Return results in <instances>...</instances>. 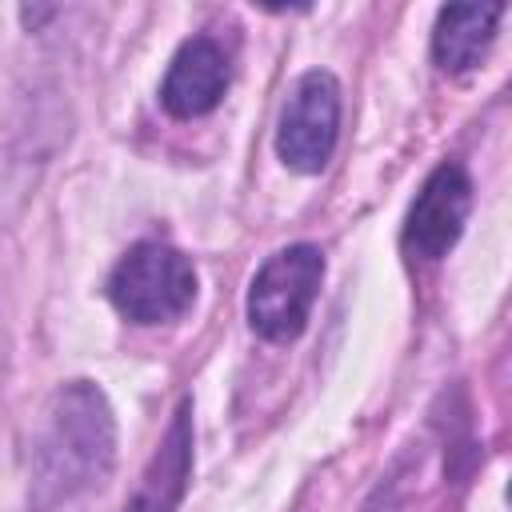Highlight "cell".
Returning a JSON list of instances; mask_svg holds the SVG:
<instances>
[{
    "label": "cell",
    "instance_id": "obj_1",
    "mask_svg": "<svg viewBox=\"0 0 512 512\" xmlns=\"http://www.w3.org/2000/svg\"><path fill=\"white\" fill-rule=\"evenodd\" d=\"M116 464V420L92 380H68L44 408L32 444V508L52 512L108 480Z\"/></svg>",
    "mask_w": 512,
    "mask_h": 512
},
{
    "label": "cell",
    "instance_id": "obj_2",
    "mask_svg": "<svg viewBox=\"0 0 512 512\" xmlns=\"http://www.w3.org/2000/svg\"><path fill=\"white\" fill-rule=\"evenodd\" d=\"M108 300L132 324H168L192 308L196 268L180 248L164 240H140L116 260L108 276Z\"/></svg>",
    "mask_w": 512,
    "mask_h": 512
},
{
    "label": "cell",
    "instance_id": "obj_3",
    "mask_svg": "<svg viewBox=\"0 0 512 512\" xmlns=\"http://www.w3.org/2000/svg\"><path fill=\"white\" fill-rule=\"evenodd\" d=\"M324 284V252L316 244H288L272 252L248 284V324L272 344H288L308 328L312 304Z\"/></svg>",
    "mask_w": 512,
    "mask_h": 512
},
{
    "label": "cell",
    "instance_id": "obj_4",
    "mask_svg": "<svg viewBox=\"0 0 512 512\" xmlns=\"http://www.w3.org/2000/svg\"><path fill=\"white\" fill-rule=\"evenodd\" d=\"M336 136H340V84L332 72L312 68L292 84L280 108L276 152L292 172L312 176L332 160Z\"/></svg>",
    "mask_w": 512,
    "mask_h": 512
},
{
    "label": "cell",
    "instance_id": "obj_5",
    "mask_svg": "<svg viewBox=\"0 0 512 512\" xmlns=\"http://www.w3.org/2000/svg\"><path fill=\"white\" fill-rule=\"evenodd\" d=\"M472 212V176L464 164L444 160L428 172L416 200L408 204L400 244L416 260H440L464 232V220Z\"/></svg>",
    "mask_w": 512,
    "mask_h": 512
},
{
    "label": "cell",
    "instance_id": "obj_6",
    "mask_svg": "<svg viewBox=\"0 0 512 512\" xmlns=\"http://www.w3.org/2000/svg\"><path fill=\"white\" fill-rule=\"evenodd\" d=\"M232 68H228V52L212 40V36H192L176 48L164 84H160V104L168 116L176 120H196L208 116L224 92H228Z\"/></svg>",
    "mask_w": 512,
    "mask_h": 512
},
{
    "label": "cell",
    "instance_id": "obj_7",
    "mask_svg": "<svg viewBox=\"0 0 512 512\" xmlns=\"http://www.w3.org/2000/svg\"><path fill=\"white\" fill-rule=\"evenodd\" d=\"M188 476H192V400H180L132 500L120 512H176L188 492Z\"/></svg>",
    "mask_w": 512,
    "mask_h": 512
},
{
    "label": "cell",
    "instance_id": "obj_8",
    "mask_svg": "<svg viewBox=\"0 0 512 512\" xmlns=\"http://www.w3.org/2000/svg\"><path fill=\"white\" fill-rule=\"evenodd\" d=\"M504 4H448L432 28V60L444 72H468L488 52Z\"/></svg>",
    "mask_w": 512,
    "mask_h": 512
},
{
    "label": "cell",
    "instance_id": "obj_9",
    "mask_svg": "<svg viewBox=\"0 0 512 512\" xmlns=\"http://www.w3.org/2000/svg\"><path fill=\"white\" fill-rule=\"evenodd\" d=\"M368 512H376V508H368Z\"/></svg>",
    "mask_w": 512,
    "mask_h": 512
}]
</instances>
